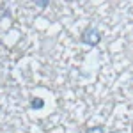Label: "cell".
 <instances>
[{
  "mask_svg": "<svg viewBox=\"0 0 133 133\" xmlns=\"http://www.w3.org/2000/svg\"><path fill=\"white\" fill-rule=\"evenodd\" d=\"M82 43L83 44H87V46H96L98 43L101 41V34L99 30L96 29V27H89V29H85V32L82 34Z\"/></svg>",
  "mask_w": 133,
  "mask_h": 133,
  "instance_id": "6da1fadb",
  "label": "cell"
},
{
  "mask_svg": "<svg viewBox=\"0 0 133 133\" xmlns=\"http://www.w3.org/2000/svg\"><path fill=\"white\" fill-rule=\"evenodd\" d=\"M43 107H44V99H41V98H32V101H30L32 110H41Z\"/></svg>",
  "mask_w": 133,
  "mask_h": 133,
  "instance_id": "7a4b0ae2",
  "label": "cell"
},
{
  "mask_svg": "<svg viewBox=\"0 0 133 133\" xmlns=\"http://www.w3.org/2000/svg\"><path fill=\"white\" fill-rule=\"evenodd\" d=\"M83 133H105V128H103V126H94V128L85 130Z\"/></svg>",
  "mask_w": 133,
  "mask_h": 133,
  "instance_id": "3957f363",
  "label": "cell"
},
{
  "mask_svg": "<svg viewBox=\"0 0 133 133\" xmlns=\"http://www.w3.org/2000/svg\"><path fill=\"white\" fill-rule=\"evenodd\" d=\"M36 5L44 9V7H48V0H36Z\"/></svg>",
  "mask_w": 133,
  "mask_h": 133,
  "instance_id": "277c9868",
  "label": "cell"
}]
</instances>
